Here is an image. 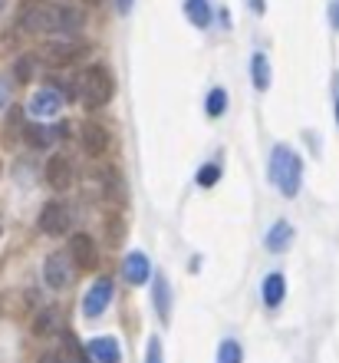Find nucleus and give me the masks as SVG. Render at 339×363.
I'll return each instance as SVG.
<instances>
[{
  "instance_id": "24",
  "label": "nucleus",
  "mask_w": 339,
  "mask_h": 363,
  "mask_svg": "<svg viewBox=\"0 0 339 363\" xmlns=\"http://www.w3.org/2000/svg\"><path fill=\"white\" fill-rule=\"evenodd\" d=\"M17 79L20 83H30V79H33V57L17 60Z\"/></svg>"
},
{
  "instance_id": "19",
  "label": "nucleus",
  "mask_w": 339,
  "mask_h": 363,
  "mask_svg": "<svg viewBox=\"0 0 339 363\" xmlns=\"http://www.w3.org/2000/svg\"><path fill=\"white\" fill-rule=\"evenodd\" d=\"M59 354H63L67 363H93V357L79 347V340H76L73 334H63V350H59Z\"/></svg>"
},
{
  "instance_id": "18",
  "label": "nucleus",
  "mask_w": 339,
  "mask_h": 363,
  "mask_svg": "<svg viewBox=\"0 0 339 363\" xmlns=\"http://www.w3.org/2000/svg\"><path fill=\"white\" fill-rule=\"evenodd\" d=\"M57 327H59V311H57V307H47V311L37 317L33 334H37V337H53V334H57Z\"/></svg>"
},
{
  "instance_id": "16",
  "label": "nucleus",
  "mask_w": 339,
  "mask_h": 363,
  "mask_svg": "<svg viewBox=\"0 0 339 363\" xmlns=\"http://www.w3.org/2000/svg\"><path fill=\"white\" fill-rule=\"evenodd\" d=\"M293 241V225L290 221H277L270 231H267V251H283Z\"/></svg>"
},
{
  "instance_id": "27",
  "label": "nucleus",
  "mask_w": 339,
  "mask_h": 363,
  "mask_svg": "<svg viewBox=\"0 0 339 363\" xmlns=\"http://www.w3.org/2000/svg\"><path fill=\"white\" fill-rule=\"evenodd\" d=\"M145 363H161V344L159 340H149V357H145Z\"/></svg>"
},
{
  "instance_id": "7",
  "label": "nucleus",
  "mask_w": 339,
  "mask_h": 363,
  "mask_svg": "<svg viewBox=\"0 0 339 363\" xmlns=\"http://www.w3.org/2000/svg\"><path fill=\"white\" fill-rule=\"evenodd\" d=\"M113 297H115V287H113V281L109 277H99L89 291H86V297H83V311H86V317H99L105 311V307L113 304Z\"/></svg>"
},
{
  "instance_id": "32",
  "label": "nucleus",
  "mask_w": 339,
  "mask_h": 363,
  "mask_svg": "<svg viewBox=\"0 0 339 363\" xmlns=\"http://www.w3.org/2000/svg\"><path fill=\"white\" fill-rule=\"evenodd\" d=\"M4 7H7V0H0V10H4Z\"/></svg>"
},
{
  "instance_id": "2",
  "label": "nucleus",
  "mask_w": 339,
  "mask_h": 363,
  "mask_svg": "<svg viewBox=\"0 0 339 363\" xmlns=\"http://www.w3.org/2000/svg\"><path fill=\"white\" fill-rule=\"evenodd\" d=\"M113 93H115V79H113V73H109V67L93 63V67H86L83 73H79L76 96L83 99V106L99 109V106H105L109 99H113Z\"/></svg>"
},
{
  "instance_id": "33",
  "label": "nucleus",
  "mask_w": 339,
  "mask_h": 363,
  "mask_svg": "<svg viewBox=\"0 0 339 363\" xmlns=\"http://www.w3.org/2000/svg\"><path fill=\"white\" fill-rule=\"evenodd\" d=\"M336 119H339V99H336Z\"/></svg>"
},
{
  "instance_id": "28",
  "label": "nucleus",
  "mask_w": 339,
  "mask_h": 363,
  "mask_svg": "<svg viewBox=\"0 0 339 363\" xmlns=\"http://www.w3.org/2000/svg\"><path fill=\"white\" fill-rule=\"evenodd\" d=\"M37 363H67V360H63V354H59V350H47V354L40 357Z\"/></svg>"
},
{
  "instance_id": "25",
  "label": "nucleus",
  "mask_w": 339,
  "mask_h": 363,
  "mask_svg": "<svg viewBox=\"0 0 339 363\" xmlns=\"http://www.w3.org/2000/svg\"><path fill=\"white\" fill-rule=\"evenodd\" d=\"M27 135H30V143H33V145H47L50 143V133H47V129H40V125H33V123H30Z\"/></svg>"
},
{
  "instance_id": "6",
  "label": "nucleus",
  "mask_w": 339,
  "mask_h": 363,
  "mask_svg": "<svg viewBox=\"0 0 339 363\" xmlns=\"http://www.w3.org/2000/svg\"><path fill=\"white\" fill-rule=\"evenodd\" d=\"M69 258L79 271H96L99 268V248H96V241L86 235V231H76L73 238H69Z\"/></svg>"
},
{
  "instance_id": "20",
  "label": "nucleus",
  "mask_w": 339,
  "mask_h": 363,
  "mask_svg": "<svg viewBox=\"0 0 339 363\" xmlns=\"http://www.w3.org/2000/svg\"><path fill=\"white\" fill-rule=\"evenodd\" d=\"M251 69H254V86L264 93V89L270 86V63H267L264 53H254V60H251Z\"/></svg>"
},
{
  "instance_id": "21",
  "label": "nucleus",
  "mask_w": 339,
  "mask_h": 363,
  "mask_svg": "<svg viewBox=\"0 0 339 363\" xmlns=\"http://www.w3.org/2000/svg\"><path fill=\"white\" fill-rule=\"evenodd\" d=\"M244 360V350L237 340H224V344L217 347V363H241Z\"/></svg>"
},
{
  "instance_id": "1",
  "label": "nucleus",
  "mask_w": 339,
  "mask_h": 363,
  "mask_svg": "<svg viewBox=\"0 0 339 363\" xmlns=\"http://www.w3.org/2000/svg\"><path fill=\"white\" fill-rule=\"evenodd\" d=\"M83 13L73 7H30L23 10V27L33 30V33H57V37H67L83 27Z\"/></svg>"
},
{
  "instance_id": "4",
  "label": "nucleus",
  "mask_w": 339,
  "mask_h": 363,
  "mask_svg": "<svg viewBox=\"0 0 339 363\" xmlns=\"http://www.w3.org/2000/svg\"><path fill=\"white\" fill-rule=\"evenodd\" d=\"M40 228H43V235H53V238L69 235V228H73V208L59 199L47 201L43 211H40Z\"/></svg>"
},
{
  "instance_id": "9",
  "label": "nucleus",
  "mask_w": 339,
  "mask_h": 363,
  "mask_svg": "<svg viewBox=\"0 0 339 363\" xmlns=\"http://www.w3.org/2000/svg\"><path fill=\"white\" fill-rule=\"evenodd\" d=\"M63 109V93L59 89H40L33 99H30V116L33 119H50Z\"/></svg>"
},
{
  "instance_id": "31",
  "label": "nucleus",
  "mask_w": 339,
  "mask_h": 363,
  "mask_svg": "<svg viewBox=\"0 0 339 363\" xmlns=\"http://www.w3.org/2000/svg\"><path fill=\"white\" fill-rule=\"evenodd\" d=\"M86 7H99V4H103V0H83Z\"/></svg>"
},
{
  "instance_id": "13",
  "label": "nucleus",
  "mask_w": 339,
  "mask_h": 363,
  "mask_svg": "<svg viewBox=\"0 0 339 363\" xmlns=\"http://www.w3.org/2000/svg\"><path fill=\"white\" fill-rule=\"evenodd\" d=\"M86 43H79V40H59V43H50L47 50V60H53V63H73V60L86 57Z\"/></svg>"
},
{
  "instance_id": "26",
  "label": "nucleus",
  "mask_w": 339,
  "mask_h": 363,
  "mask_svg": "<svg viewBox=\"0 0 339 363\" xmlns=\"http://www.w3.org/2000/svg\"><path fill=\"white\" fill-rule=\"evenodd\" d=\"M10 106V79L7 77H0V113Z\"/></svg>"
},
{
  "instance_id": "5",
  "label": "nucleus",
  "mask_w": 339,
  "mask_h": 363,
  "mask_svg": "<svg viewBox=\"0 0 339 363\" xmlns=\"http://www.w3.org/2000/svg\"><path fill=\"white\" fill-rule=\"evenodd\" d=\"M73 258H69V251H53V255H47V261H43V281H47L53 291H63V287L73 284Z\"/></svg>"
},
{
  "instance_id": "23",
  "label": "nucleus",
  "mask_w": 339,
  "mask_h": 363,
  "mask_svg": "<svg viewBox=\"0 0 339 363\" xmlns=\"http://www.w3.org/2000/svg\"><path fill=\"white\" fill-rule=\"evenodd\" d=\"M221 179V169L217 165H201V172H198V185H214V182Z\"/></svg>"
},
{
  "instance_id": "14",
  "label": "nucleus",
  "mask_w": 339,
  "mask_h": 363,
  "mask_svg": "<svg viewBox=\"0 0 339 363\" xmlns=\"http://www.w3.org/2000/svg\"><path fill=\"white\" fill-rule=\"evenodd\" d=\"M260 294H264V304L267 307H280L283 297H287V281H283V274H267L264 277V287H260Z\"/></svg>"
},
{
  "instance_id": "22",
  "label": "nucleus",
  "mask_w": 339,
  "mask_h": 363,
  "mask_svg": "<svg viewBox=\"0 0 339 363\" xmlns=\"http://www.w3.org/2000/svg\"><path fill=\"white\" fill-rule=\"evenodd\" d=\"M227 109V93L221 86H214L211 93H207V103H205V113L207 116H221Z\"/></svg>"
},
{
  "instance_id": "10",
  "label": "nucleus",
  "mask_w": 339,
  "mask_h": 363,
  "mask_svg": "<svg viewBox=\"0 0 339 363\" xmlns=\"http://www.w3.org/2000/svg\"><path fill=\"white\" fill-rule=\"evenodd\" d=\"M149 277H151V264L149 258L142 255V251H129L122 261V281H129V284H149Z\"/></svg>"
},
{
  "instance_id": "17",
  "label": "nucleus",
  "mask_w": 339,
  "mask_h": 363,
  "mask_svg": "<svg viewBox=\"0 0 339 363\" xmlns=\"http://www.w3.org/2000/svg\"><path fill=\"white\" fill-rule=\"evenodd\" d=\"M185 13L195 27H207L211 23V4L207 0H185Z\"/></svg>"
},
{
  "instance_id": "3",
  "label": "nucleus",
  "mask_w": 339,
  "mask_h": 363,
  "mask_svg": "<svg viewBox=\"0 0 339 363\" xmlns=\"http://www.w3.org/2000/svg\"><path fill=\"white\" fill-rule=\"evenodd\" d=\"M270 182L283 191V195H287V199H293V195L300 191L303 162H300V155L293 152L290 145H277V149H273V155H270Z\"/></svg>"
},
{
  "instance_id": "29",
  "label": "nucleus",
  "mask_w": 339,
  "mask_h": 363,
  "mask_svg": "<svg viewBox=\"0 0 339 363\" xmlns=\"http://www.w3.org/2000/svg\"><path fill=\"white\" fill-rule=\"evenodd\" d=\"M330 20H333V27L339 30V0H336V4H333V7H330Z\"/></svg>"
},
{
  "instance_id": "30",
  "label": "nucleus",
  "mask_w": 339,
  "mask_h": 363,
  "mask_svg": "<svg viewBox=\"0 0 339 363\" xmlns=\"http://www.w3.org/2000/svg\"><path fill=\"white\" fill-rule=\"evenodd\" d=\"M115 7H119V13H129V10H132V0H115Z\"/></svg>"
},
{
  "instance_id": "11",
  "label": "nucleus",
  "mask_w": 339,
  "mask_h": 363,
  "mask_svg": "<svg viewBox=\"0 0 339 363\" xmlns=\"http://www.w3.org/2000/svg\"><path fill=\"white\" fill-rule=\"evenodd\" d=\"M86 354L93 357V363H122V347L115 337H96L86 344Z\"/></svg>"
},
{
  "instance_id": "12",
  "label": "nucleus",
  "mask_w": 339,
  "mask_h": 363,
  "mask_svg": "<svg viewBox=\"0 0 339 363\" xmlns=\"http://www.w3.org/2000/svg\"><path fill=\"white\" fill-rule=\"evenodd\" d=\"M47 182L53 185L57 191H67L73 185V162H69L67 155H50L47 162Z\"/></svg>"
},
{
  "instance_id": "15",
  "label": "nucleus",
  "mask_w": 339,
  "mask_h": 363,
  "mask_svg": "<svg viewBox=\"0 0 339 363\" xmlns=\"http://www.w3.org/2000/svg\"><path fill=\"white\" fill-rule=\"evenodd\" d=\"M155 311H159L161 320H168L171 317V284H168V277L165 274L155 277Z\"/></svg>"
},
{
  "instance_id": "8",
  "label": "nucleus",
  "mask_w": 339,
  "mask_h": 363,
  "mask_svg": "<svg viewBox=\"0 0 339 363\" xmlns=\"http://www.w3.org/2000/svg\"><path fill=\"white\" fill-rule=\"evenodd\" d=\"M79 145H83L86 155H103L105 149H109V133H105L103 123H93V119H86L83 125H79Z\"/></svg>"
}]
</instances>
